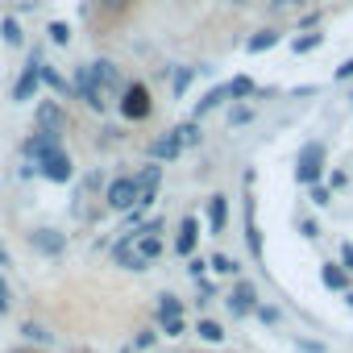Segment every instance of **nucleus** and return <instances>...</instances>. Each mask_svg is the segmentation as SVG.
<instances>
[{"label":"nucleus","instance_id":"1","mask_svg":"<svg viewBox=\"0 0 353 353\" xmlns=\"http://www.w3.org/2000/svg\"><path fill=\"white\" fill-rule=\"evenodd\" d=\"M137 200H141V183L133 179V174H117V179L104 188V204L112 212H133Z\"/></svg>","mask_w":353,"mask_h":353},{"label":"nucleus","instance_id":"2","mask_svg":"<svg viewBox=\"0 0 353 353\" xmlns=\"http://www.w3.org/2000/svg\"><path fill=\"white\" fill-rule=\"evenodd\" d=\"M112 262H117V266H125V270H145V266H150V258H145V250H141V233H137V229H129V233L112 245Z\"/></svg>","mask_w":353,"mask_h":353},{"label":"nucleus","instance_id":"3","mask_svg":"<svg viewBox=\"0 0 353 353\" xmlns=\"http://www.w3.org/2000/svg\"><path fill=\"white\" fill-rule=\"evenodd\" d=\"M295 179H299L303 188H312V183H320V179H324V145H320V141H312V145H303V150H299Z\"/></svg>","mask_w":353,"mask_h":353},{"label":"nucleus","instance_id":"4","mask_svg":"<svg viewBox=\"0 0 353 353\" xmlns=\"http://www.w3.org/2000/svg\"><path fill=\"white\" fill-rule=\"evenodd\" d=\"M75 92H79V100L92 112H108V92L96 83V71L92 67H75Z\"/></svg>","mask_w":353,"mask_h":353},{"label":"nucleus","instance_id":"5","mask_svg":"<svg viewBox=\"0 0 353 353\" xmlns=\"http://www.w3.org/2000/svg\"><path fill=\"white\" fill-rule=\"evenodd\" d=\"M38 174H42V179H50V183H71V174H75V166H71L67 150L59 145V150H46V154L38 158Z\"/></svg>","mask_w":353,"mask_h":353},{"label":"nucleus","instance_id":"6","mask_svg":"<svg viewBox=\"0 0 353 353\" xmlns=\"http://www.w3.org/2000/svg\"><path fill=\"white\" fill-rule=\"evenodd\" d=\"M117 108H121V117H125V121H145V117L154 112V104H150V92H145L141 83H129V88L121 92Z\"/></svg>","mask_w":353,"mask_h":353},{"label":"nucleus","instance_id":"7","mask_svg":"<svg viewBox=\"0 0 353 353\" xmlns=\"http://www.w3.org/2000/svg\"><path fill=\"white\" fill-rule=\"evenodd\" d=\"M38 67H42V54L34 50V54H30V63L21 67L17 83H13V100H17V104H26V100H34V96H38V88H42V71H38Z\"/></svg>","mask_w":353,"mask_h":353},{"label":"nucleus","instance_id":"8","mask_svg":"<svg viewBox=\"0 0 353 353\" xmlns=\"http://www.w3.org/2000/svg\"><path fill=\"white\" fill-rule=\"evenodd\" d=\"M92 71H96V83L108 92V96H117V92H125L129 83H125V75H121V67L112 63V59H96L92 63Z\"/></svg>","mask_w":353,"mask_h":353},{"label":"nucleus","instance_id":"9","mask_svg":"<svg viewBox=\"0 0 353 353\" xmlns=\"http://www.w3.org/2000/svg\"><path fill=\"white\" fill-rule=\"evenodd\" d=\"M225 303H229V312H233V316H250V312L258 307V287L241 279V283L229 291V299H225Z\"/></svg>","mask_w":353,"mask_h":353},{"label":"nucleus","instance_id":"10","mask_svg":"<svg viewBox=\"0 0 353 353\" xmlns=\"http://www.w3.org/2000/svg\"><path fill=\"white\" fill-rule=\"evenodd\" d=\"M30 245H34L38 254H46V258H59V254L67 250V237H63L59 229H34V233H30Z\"/></svg>","mask_w":353,"mask_h":353},{"label":"nucleus","instance_id":"11","mask_svg":"<svg viewBox=\"0 0 353 353\" xmlns=\"http://www.w3.org/2000/svg\"><path fill=\"white\" fill-rule=\"evenodd\" d=\"M145 154H150V162H170V158H179V154H183V141L174 137V129H170V133L154 137V141L145 145Z\"/></svg>","mask_w":353,"mask_h":353},{"label":"nucleus","instance_id":"12","mask_svg":"<svg viewBox=\"0 0 353 353\" xmlns=\"http://www.w3.org/2000/svg\"><path fill=\"white\" fill-rule=\"evenodd\" d=\"M63 125H67L63 104H59V100H42V104H38V129H42V133H63Z\"/></svg>","mask_w":353,"mask_h":353},{"label":"nucleus","instance_id":"13","mask_svg":"<svg viewBox=\"0 0 353 353\" xmlns=\"http://www.w3.org/2000/svg\"><path fill=\"white\" fill-rule=\"evenodd\" d=\"M196 237H200V221H196V216H183L179 237H174V254H179V258H192V254H196Z\"/></svg>","mask_w":353,"mask_h":353},{"label":"nucleus","instance_id":"14","mask_svg":"<svg viewBox=\"0 0 353 353\" xmlns=\"http://www.w3.org/2000/svg\"><path fill=\"white\" fill-rule=\"evenodd\" d=\"M154 320H183V299L162 291L158 295V307H154Z\"/></svg>","mask_w":353,"mask_h":353},{"label":"nucleus","instance_id":"15","mask_svg":"<svg viewBox=\"0 0 353 353\" xmlns=\"http://www.w3.org/2000/svg\"><path fill=\"white\" fill-rule=\"evenodd\" d=\"M208 229L212 233H225L229 229V200L225 196H212L208 200Z\"/></svg>","mask_w":353,"mask_h":353},{"label":"nucleus","instance_id":"16","mask_svg":"<svg viewBox=\"0 0 353 353\" xmlns=\"http://www.w3.org/2000/svg\"><path fill=\"white\" fill-rule=\"evenodd\" d=\"M279 42H283V34H279V30H258V34L245 42V50H250V54H266V50H274Z\"/></svg>","mask_w":353,"mask_h":353},{"label":"nucleus","instance_id":"17","mask_svg":"<svg viewBox=\"0 0 353 353\" xmlns=\"http://www.w3.org/2000/svg\"><path fill=\"white\" fill-rule=\"evenodd\" d=\"M320 279H324L328 291H349V270H345L341 262H328V266L320 270Z\"/></svg>","mask_w":353,"mask_h":353},{"label":"nucleus","instance_id":"18","mask_svg":"<svg viewBox=\"0 0 353 353\" xmlns=\"http://www.w3.org/2000/svg\"><path fill=\"white\" fill-rule=\"evenodd\" d=\"M225 100H229V88H208V92H204V100L196 104V117H208V112H212V108H221Z\"/></svg>","mask_w":353,"mask_h":353},{"label":"nucleus","instance_id":"19","mask_svg":"<svg viewBox=\"0 0 353 353\" xmlns=\"http://www.w3.org/2000/svg\"><path fill=\"white\" fill-rule=\"evenodd\" d=\"M225 88H229V100H250V96L258 92V83H254L250 75H237V79H229Z\"/></svg>","mask_w":353,"mask_h":353},{"label":"nucleus","instance_id":"20","mask_svg":"<svg viewBox=\"0 0 353 353\" xmlns=\"http://www.w3.org/2000/svg\"><path fill=\"white\" fill-rule=\"evenodd\" d=\"M0 38H5L9 46H21V42H26V30H21V21H17V17H5V21H0Z\"/></svg>","mask_w":353,"mask_h":353},{"label":"nucleus","instance_id":"21","mask_svg":"<svg viewBox=\"0 0 353 353\" xmlns=\"http://www.w3.org/2000/svg\"><path fill=\"white\" fill-rule=\"evenodd\" d=\"M196 71H200V67H179V71H174V75H170V92H174V96H183V92L192 88V79H196Z\"/></svg>","mask_w":353,"mask_h":353},{"label":"nucleus","instance_id":"22","mask_svg":"<svg viewBox=\"0 0 353 353\" xmlns=\"http://www.w3.org/2000/svg\"><path fill=\"white\" fill-rule=\"evenodd\" d=\"M320 46H324V34H299V38L291 42L295 54H312V50H320Z\"/></svg>","mask_w":353,"mask_h":353},{"label":"nucleus","instance_id":"23","mask_svg":"<svg viewBox=\"0 0 353 353\" xmlns=\"http://www.w3.org/2000/svg\"><path fill=\"white\" fill-rule=\"evenodd\" d=\"M196 332H200V341H208V345H221V341H225V328H221L216 320H200Z\"/></svg>","mask_w":353,"mask_h":353},{"label":"nucleus","instance_id":"24","mask_svg":"<svg viewBox=\"0 0 353 353\" xmlns=\"http://www.w3.org/2000/svg\"><path fill=\"white\" fill-rule=\"evenodd\" d=\"M21 332H26L30 341H38V345H50V341H54V332H50V328H42L38 320H26V324H21Z\"/></svg>","mask_w":353,"mask_h":353},{"label":"nucleus","instance_id":"25","mask_svg":"<svg viewBox=\"0 0 353 353\" xmlns=\"http://www.w3.org/2000/svg\"><path fill=\"white\" fill-rule=\"evenodd\" d=\"M174 137H179L183 145H200V137H204V133H200V125H196V121H188V125H174Z\"/></svg>","mask_w":353,"mask_h":353},{"label":"nucleus","instance_id":"26","mask_svg":"<svg viewBox=\"0 0 353 353\" xmlns=\"http://www.w3.org/2000/svg\"><path fill=\"white\" fill-rule=\"evenodd\" d=\"M158 179H162V166H145L141 174H137V183H141V192H158Z\"/></svg>","mask_w":353,"mask_h":353},{"label":"nucleus","instance_id":"27","mask_svg":"<svg viewBox=\"0 0 353 353\" xmlns=\"http://www.w3.org/2000/svg\"><path fill=\"white\" fill-rule=\"evenodd\" d=\"M208 270H212V274H237V262H233L229 254H212V258H208Z\"/></svg>","mask_w":353,"mask_h":353},{"label":"nucleus","instance_id":"28","mask_svg":"<svg viewBox=\"0 0 353 353\" xmlns=\"http://www.w3.org/2000/svg\"><path fill=\"white\" fill-rule=\"evenodd\" d=\"M307 200H312L316 208H324V204H332V188H328V183H312V188H307Z\"/></svg>","mask_w":353,"mask_h":353},{"label":"nucleus","instance_id":"29","mask_svg":"<svg viewBox=\"0 0 353 353\" xmlns=\"http://www.w3.org/2000/svg\"><path fill=\"white\" fill-rule=\"evenodd\" d=\"M46 34H50V42H54V46H67V42H71V26H67V21H50V30H46Z\"/></svg>","mask_w":353,"mask_h":353},{"label":"nucleus","instance_id":"30","mask_svg":"<svg viewBox=\"0 0 353 353\" xmlns=\"http://www.w3.org/2000/svg\"><path fill=\"white\" fill-rule=\"evenodd\" d=\"M38 71H42V83H46V88H54V92H63V96H67V83L59 79V71H54V67H38Z\"/></svg>","mask_w":353,"mask_h":353},{"label":"nucleus","instance_id":"31","mask_svg":"<svg viewBox=\"0 0 353 353\" xmlns=\"http://www.w3.org/2000/svg\"><path fill=\"white\" fill-rule=\"evenodd\" d=\"M250 121H254V108H250V104H237V108L229 112V125H250Z\"/></svg>","mask_w":353,"mask_h":353},{"label":"nucleus","instance_id":"32","mask_svg":"<svg viewBox=\"0 0 353 353\" xmlns=\"http://www.w3.org/2000/svg\"><path fill=\"white\" fill-rule=\"evenodd\" d=\"M158 324H162L166 336H183V332H188V320H158Z\"/></svg>","mask_w":353,"mask_h":353},{"label":"nucleus","instance_id":"33","mask_svg":"<svg viewBox=\"0 0 353 353\" xmlns=\"http://www.w3.org/2000/svg\"><path fill=\"white\" fill-rule=\"evenodd\" d=\"M13 307V295H9V283H5V274H0V316H5Z\"/></svg>","mask_w":353,"mask_h":353},{"label":"nucleus","instance_id":"34","mask_svg":"<svg viewBox=\"0 0 353 353\" xmlns=\"http://www.w3.org/2000/svg\"><path fill=\"white\" fill-rule=\"evenodd\" d=\"M96 5H100L104 13H125V9H129V0H96Z\"/></svg>","mask_w":353,"mask_h":353},{"label":"nucleus","instance_id":"35","mask_svg":"<svg viewBox=\"0 0 353 353\" xmlns=\"http://www.w3.org/2000/svg\"><path fill=\"white\" fill-rule=\"evenodd\" d=\"M345 183H349V174H345V170H332V174H328V188H332V192H341Z\"/></svg>","mask_w":353,"mask_h":353},{"label":"nucleus","instance_id":"36","mask_svg":"<svg viewBox=\"0 0 353 353\" xmlns=\"http://www.w3.org/2000/svg\"><path fill=\"white\" fill-rule=\"evenodd\" d=\"M341 266H345V270H349V274H353V245H349V241H345V245H341Z\"/></svg>","mask_w":353,"mask_h":353},{"label":"nucleus","instance_id":"37","mask_svg":"<svg viewBox=\"0 0 353 353\" xmlns=\"http://www.w3.org/2000/svg\"><path fill=\"white\" fill-rule=\"evenodd\" d=\"M154 341H158V332H150V328H145V332H137V349H150Z\"/></svg>","mask_w":353,"mask_h":353},{"label":"nucleus","instance_id":"38","mask_svg":"<svg viewBox=\"0 0 353 353\" xmlns=\"http://www.w3.org/2000/svg\"><path fill=\"white\" fill-rule=\"evenodd\" d=\"M332 75H336V79H353V59H345V63H341Z\"/></svg>","mask_w":353,"mask_h":353},{"label":"nucleus","instance_id":"39","mask_svg":"<svg viewBox=\"0 0 353 353\" xmlns=\"http://www.w3.org/2000/svg\"><path fill=\"white\" fill-rule=\"evenodd\" d=\"M299 233H303V237H316V233H320V225H316V221H299Z\"/></svg>","mask_w":353,"mask_h":353},{"label":"nucleus","instance_id":"40","mask_svg":"<svg viewBox=\"0 0 353 353\" xmlns=\"http://www.w3.org/2000/svg\"><path fill=\"white\" fill-rule=\"evenodd\" d=\"M188 270H192V274H196V279H200V274H204V270H208V262H200V258H188Z\"/></svg>","mask_w":353,"mask_h":353},{"label":"nucleus","instance_id":"41","mask_svg":"<svg viewBox=\"0 0 353 353\" xmlns=\"http://www.w3.org/2000/svg\"><path fill=\"white\" fill-rule=\"evenodd\" d=\"M274 9H299V5H307V0H270Z\"/></svg>","mask_w":353,"mask_h":353},{"label":"nucleus","instance_id":"42","mask_svg":"<svg viewBox=\"0 0 353 353\" xmlns=\"http://www.w3.org/2000/svg\"><path fill=\"white\" fill-rule=\"evenodd\" d=\"M258 316H262L266 324H279V312H274V307H258Z\"/></svg>","mask_w":353,"mask_h":353},{"label":"nucleus","instance_id":"43","mask_svg":"<svg viewBox=\"0 0 353 353\" xmlns=\"http://www.w3.org/2000/svg\"><path fill=\"white\" fill-rule=\"evenodd\" d=\"M345 303H349V307H353V291H345Z\"/></svg>","mask_w":353,"mask_h":353},{"label":"nucleus","instance_id":"44","mask_svg":"<svg viewBox=\"0 0 353 353\" xmlns=\"http://www.w3.org/2000/svg\"><path fill=\"white\" fill-rule=\"evenodd\" d=\"M0 262H9V254H5V245H0Z\"/></svg>","mask_w":353,"mask_h":353},{"label":"nucleus","instance_id":"45","mask_svg":"<svg viewBox=\"0 0 353 353\" xmlns=\"http://www.w3.org/2000/svg\"><path fill=\"white\" fill-rule=\"evenodd\" d=\"M233 5H254V0H233Z\"/></svg>","mask_w":353,"mask_h":353},{"label":"nucleus","instance_id":"46","mask_svg":"<svg viewBox=\"0 0 353 353\" xmlns=\"http://www.w3.org/2000/svg\"><path fill=\"white\" fill-rule=\"evenodd\" d=\"M349 108H353V92H349Z\"/></svg>","mask_w":353,"mask_h":353},{"label":"nucleus","instance_id":"47","mask_svg":"<svg viewBox=\"0 0 353 353\" xmlns=\"http://www.w3.org/2000/svg\"><path fill=\"white\" fill-rule=\"evenodd\" d=\"M13 353H30V349H13Z\"/></svg>","mask_w":353,"mask_h":353},{"label":"nucleus","instance_id":"48","mask_svg":"<svg viewBox=\"0 0 353 353\" xmlns=\"http://www.w3.org/2000/svg\"><path fill=\"white\" fill-rule=\"evenodd\" d=\"M30 5H38V0H30Z\"/></svg>","mask_w":353,"mask_h":353}]
</instances>
